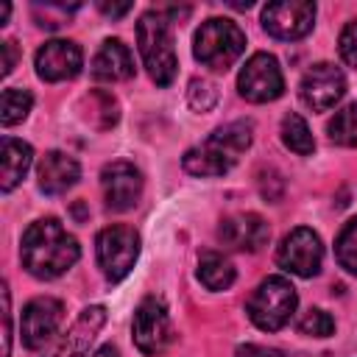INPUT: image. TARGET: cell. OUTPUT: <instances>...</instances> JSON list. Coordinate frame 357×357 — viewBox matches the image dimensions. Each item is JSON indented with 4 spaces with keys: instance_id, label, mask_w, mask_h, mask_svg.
Instances as JSON below:
<instances>
[{
    "instance_id": "cell-1",
    "label": "cell",
    "mask_w": 357,
    "mask_h": 357,
    "mask_svg": "<svg viewBox=\"0 0 357 357\" xmlns=\"http://www.w3.org/2000/svg\"><path fill=\"white\" fill-rule=\"evenodd\" d=\"M78 240L56 218L33 220L22 234L20 259L22 268L36 279H56L67 273L78 262Z\"/></svg>"
},
{
    "instance_id": "cell-2",
    "label": "cell",
    "mask_w": 357,
    "mask_h": 357,
    "mask_svg": "<svg viewBox=\"0 0 357 357\" xmlns=\"http://www.w3.org/2000/svg\"><path fill=\"white\" fill-rule=\"evenodd\" d=\"M251 145V123L234 120L229 126H220L218 131L209 134L204 145H195L184 153L181 167L190 176L201 178H215L231 170V165L240 159V153Z\"/></svg>"
},
{
    "instance_id": "cell-3",
    "label": "cell",
    "mask_w": 357,
    "mask_h": 357,
    "mask_svg": "<svg viewBox=\"0 0 357 357\" xmlns=\"http://www.w3.org/2000/svg\"><path fill=\"white\" fill-rule=\"evenodd\" d=\"M137 45L139 56L145 61L148 75L153 78L156 86H167L176 78V47H173V33L170 22L165 20L162 11H145L137 22Z\"/></svg>"
},
{
    "instance_id": "cell-4",
    "label": "cell",
    "mask_w": 357,
    "mask_h": 357,
    "mask_svg": "<svg viewBox=\"0 0 357 357\" xmlns=\"http://www.w3.org/2000/svg\"><path fill=\"white\" fill-rule=\"evenodd\" d=\"M245 50V33L240 31L237 22L226 17H209L201 22L192 39V53L195 59L209 67V70H226L231 67Z\"/></svg>"
},
{
    "instance_id": "cell-5",
    "label": "cell",
    "mask_w": 357,
    "mask_h": 357,
    "mask_svg": "<svg viewBox=\"0 0 357 357\" xmlns=\"http://www.w3.org/2000/svg\"><path fill=\"white\" fill-rule=\"evenodd\" d=\"M296 304H298L296 287L284 276H268L251 293L245 312L254 321V326H259L262 332H276L293 318Z\"/></svg>"
},
{
    "instance_id": "cell-6",
    "label": "cell",
    "mask_w": 357,
    "mask_h": 357,
    "mask_svg": "<svg viewBox=\"0 0 357 357\" xmlns=\"http://www.w3.org/2000/svg\"><path fill=\"white\" fill-rule=\"evenodd\" d=\"M95 245H98V265L109 282L126 279L139 257V234L123 223L100 229Z\"/></svg>"
},
{
    "instance_id": "cell-7",
    "label": "cell",
    "mask_w": 357,
    "mask_h": 357,
    "mask_svg": "<svg viewBox=\"0 0 357 357\" xmlns=\"http://www.w3.org/2000/svg\"><path fill=\"white\" fill-rule=\"evenodd\" d=\"M131 335H134V346L148 357L162 354L173 343V324L159 298L151 296L139 301V307L134 310Z\"/></svg>"
},
{
    "instance_id": "cell-8",
    "label": "cell",
    "mask_w": 357,
    "mask_h": 357,
    "mask_svg": "<svg viewBox=\"0 0 357 357\" xmlns=\"http://www.w3.org/2000/svg\"><path fill=\"white\" fill-rule=\"evenodd\" d=\"M237 89L251 103L276 100L284 92V78H282L279 61L271 53H254L237 75Z\"/></svg>"
},
{
    "instance_id": "cell-9",
    "label": "cell",
    "mask_w": 357,
    "mask_h": 357,
    "mask_svg": "<svg viewBox=\"0 0 357 357\" xmlns=\"http://www.w3.org/2000/svg\"><path fill=\"white\" fill-rule=\"evenodd\" d=\"M276 262L287 273H296V276H304V279L315 276L321 271V262H324L321 237L307 226L293 229L290 234H284V240L276 251Z\"/></svg>"
},
{
    "instance_id": "cell-10",
    "label": "cell",
    "mask_w": 357,
    "mask_h": 357,
    "mask_svg": "<svg viewBox=\"0 0 357 357\" xmlns=\"http://www.w3.org/2000/svg\"><path fill=\"white\" fill-rule=\"evenodd\" d=\"M315 22V3L310 0H279L262 8V28L284 42L301 39L312 31Z\"/></svg>"
},
{
    "instance_id": "cell-11",
    "label": "cell",
    "mask_w": 357,
    "mask_h": 357,
    "mask_svg": "<svg viewBox=\"0 0 357 357\" xmlns=\"http://www.w3.org/2000/svg\"><path fill=\"white\" fill-rule=\"evenodd\" d=\"M343 92H346V75L340 73V67L329 61L312 64L298 84V98L312 112H329L343 98Z\"/></svg>"
},
{
    "instance_id": "cell-12",
    "label": "cell",
    "mask_w": 357,
    "mask_h": 357,
    "mask_svg": "<svg viewBox=\"0 0 357 357\" xmlns=\"http://www.w3.org/2000/svg\"><path fill=\"white\" fill-rule=\"evenodd\" d=\"M61 318H64V307L59 298H50V296H39L33 301L25 304L22 310V321H20V335H22V343L28 349H45L53 335L59 332L61 326Z\"/></svg>"
},
{
    "instance_id": "cell-13",
    "label": "cell",
    "mask_w": 357,
    "mask_h": 357,
    "mask_svg": "<svg viewBox=\"0 0 357 357\" xmlns=\"http://www.w3.org/2000/svg\"><path fill=\"white\" fill-rule=\"evenodd\" d=\"M100 187H103L106 206L114 212H126V209H134L142 195V173L131 162L117 159L100 170Z\"/></svg>"
},
{
    "instance_id": "cell-14",
    "label": "cell",
    "mask_w": 357,
    "mask_h": 357,
    "mask_svg": "<svg viewBox=\"0 0 357 357\" xmlns=\"http://www.w3.org/2000/svg\"><path fill=\"white\" fill-rule=\"evenodd\" d=\"M81 67H84V53L70 39H50L36 53V75L50 84L75 78Z\"/></svg>"
},
{
    "instance_id": "cell-15",
    "label": "cell",
    "mask_w": 357,
    "mask_h": 357,
    "mask_svg": "<svg viewBox=\"0 0 357 357\" xmlns=\"http://www.w3.org/2000/svg\"><path fill=\"white\" fill-rule=\"evenodd\" d=\"M218 237L231 251H248V254H254L262 245H268L271 229H268V223L259 215H254V212H237V215H229V218L220 220Z\"/></svg>"
},
{
    "instance_id": "cell-16",
    "label": "cell",
    "mask_w": 357,
    "mask_h": 357,
    "mask_svg": "<svg viewBox=\"0 0 357 357\" xmlns=\"http://www.w3.org/2000/svg\"><path fill=\"white\" fill-rule=\"evenodd\" d=\"M103 324H106V310L100 304L81 310V315L73 321V326L67 329V335L61 337V343L53 349L50 357H86Z\"/></svg>"
},
{
    "instance_id": "cell-17",
    "label": "cell",
    "mask_w": 357,
    "mask_h": 357,
    "mask_svg": "<svg viewBox=\"0 0 357 357\" xmlns=\"http://www.w3.org/2000/svg\"><path fill=\"white\" fill-rule=\"evenodd\" d=\"M81 176L78 162L64 153V151H47L36 167V178H39V190L45 195H61L67 192Z\"/></svg>"
},
{
    "instance_id": "cell-18",
    "label": "cell",
    "mask_w": 357,
    "mask_h": 357,
    "mask_svg": "<svg viewBox=\"0 0 357 357\" xmlns=\"http://www.w3.org/2000/svg\"><path fill=\"white\" fill-rule=\"evenodd\" d=\"M92 75L98 81H126L134 75V59L128 45H123L120 39H103L95 59H92Z\"/></svg>"
},
{
    "instance_id": "cell-19",
    "label": "cell",
    "mask_w": 357,
    "mask_h": 357,
    "mask_svg": "<svg viewBox=\"0 0 357 357\" xmlns=\"http://www.w3.org/2000/svg\"><path fill=\"white\" fill-rule=\"evenodd\" d=\"M33 162V148L22 139H14V137H3V145H0V190L3 192H11L28 173Z\"/></svg>"
},
{
    "instance_id": "cell-20",
    "label": "cell",
    "mask_w": 357,
    "mask_h": 357,
    "mask_svg": "<svg viewBox=\"0 0 357 357\" xmlns=\"http://www.w3.org/2000/svg\"><path fill=\"white\" fill-rule=\"evenodd\" d=\"M198 279L206 290H229L234 284V265L218 251H204L198 257Z\"/></svg>"
},
{
    "instance_id": "cell-21",
    "label": "cell",
    "mask_w": 357,
    "mask_h": 357,
    "mask_svg": "<svg viewBox=\"0 0 357 357\" xmlns=\"http://www.w3.org/2000/svg\"><path fill=\"white\" fill-rule=\"evenodd\" d=\"M282 142H284L293 153H298V156H310V153L315 151L312 131H310V126L304 123V117L296 114V112H290V114L282 120Z\"/></svg>"
},
{
    "instance_id": "cell-22",
    "label": "cell",
    "mask_w": 357,
    "mask_h": 357,
    "mask_svg": "<svg viewBox=\"0 0 357 357\" xmlns=\"http://www.w3.org/2000/svg\"><path fill=\"white\" fill-rule=\"evenodd\" d=\"M326 131H329V139L335 145L357 148V103H349L340 112H335V117L329 120Z\"/></svg>"
},
{
    "instance_id": "cell-23",
    "label": "cell",
    "mask_w": 357,
    "mask_h": 357,
    "mask_svg": "<svg viewBox=\"0 0 357 357\" xmlns=\"http://www.w3.org/2000/svg\"><path fill=\"white\" fill-rule=\"evenodd\" d=\"M31 106H33V95L28 89H3V98H0V120H3V126L22 123L28 117Z\"/></svg>"
},
{
    "instance_id": "cell-24",
    "label": "cell",
    "mask_w": 357,
    "mask_h": 357,
    "mask_svg": "<svg viewBox=\"0 0 357 357\" xmlns=\"http://www.w3.org/2000/svg\"><path fill=\"white\" fill-rule=\"evenodd\" d=\"M335 254H337L340 268H346L349 273L357 276V218H351L340 229V234L335 240Z\"/></svg>"
},
{
    "instance_id": "cell-25",
    "label": "cell",
    "mask_w": 357,
    "mask_h": 357,
    "mask_svg": "<svg viewBox=\"0 0 357 357\" xmlns=\"http://www.w3.org/2000/svg\"><path fill=\"white\" fill-rule=\"evenodd\" d=\"M89 117L95 120V126L98 128H112L114 123H117V117H120V112H117V100L109 95V92H92L89 98Z\"/></svg>"
},
{
    "instance_id": "cell-26",
    "label": "cell",
    "mask_w": 357,
    "mask_h": 357,
    "mask_svg": "<svg viewBox=\"0 0 357 357\" xmlns=\"http://www.w3.org/2000/svg\"><path fill=\"white\" fill-rule=\"evenodd\" d=\"M298 332L307 337H329L335 332V318L326 310L312 307L298 318Z\"/></svg>"
},
{
    "instance_id": "cell-27",
    "label": "cell",
    "mask_w": 357,
    "mask_h": 357,
    "mask_svg": "<svg viewBox=\"0 0 357 357\" xmlns=\"http://www.w3.org/2000/svg\"><path fill=\"white\" fill-rule=\"evenodd\" d=\"M337 50L349 67H357V20H349L343 25V31L337 36Z\"/></svg>"
},
{
    "instance_id": "cell-28",
    "label": "cell",
    "mask_w": 357,
    "mask_h": 357,
    "mask_svg": "<svg viewBox=\"0 0 357 357\" xmlns=\"http://www.w3.org/2000/svg\"><path fill=\"white\" fill-rule=\"evenodd\" d=\"M187 98H190V106H192V109L206 112V109H212V103H215L218 92H215V86H212L209 81H198V78H195V81L190 84Z\"/></svg>"
},
{
    "instance_id": "cell-29",
    "label": "cell",
    "mask_w": 357,
    "mask_h": 357,
    "mask_svg": "<svg viewBox=\"0 0 357 357\" xmlns=\"http://www.w3.org/2000/svg\"><path fill=\"white\" fill-rule=\"evenodd\" d=\"M234 357H282L276 349H268V346H257V343H245L234 351Z\"/></svg>"
},
{
    "instance_id": "cell-30",
    "label": "cell",
    "mask_w": 357,
    "mask_h": 357,
    "mask_svg": "<svg viewBox=\"0 0 357 357\" xmlns=\"http://www.w3.org/2000/svg\"><path fill=\"white\" fill-rule=\"evenodd\" d=\"M3 321H6V335H3V340H6V357L11 354V307H8V287H3Z\"/></svg>"
},
{
    "instance_id": "cell-31",
    "label": "cell",
    "mask_w": 357,
    "mask_h": 357,
    "mask_svg": "<svg viewBox=\"0 0 357 357\" xmlns=\"http://www.w3.org/2000/svg\"><path fill=\"white\" fill-rule=\"evenodd\" d=\"M14 64H17V45L11 42V39H6L3 42V75H8L11 70H14Z\"/></svg>"
},
{
    "instance_id": "cell-32",
    "label": "cell",
    "mask_w": 357,
    "mask_h": 357,
    "mask_svg": "<svg viewBox=\"0 0 357 357\" xmlns=\"http://www.w3.org/2000/svg\"><path fill=\"white\" fill-rule=\"evenodd\" d=\"M98 8H100L106 17H123V14L131 11V3H120V6H114V3H112V6H109V3H100Z\"/></svg>"
},
{
    "instance_id": "cell-33",
    "label": "cell",
    "mask_w": 357,
    "mask_h": 357,
    "mask_svg": "<svg viewBox=\"0 0 357 357\" xmlns=\"http://www.w3.org/2000/svg\"><path fill=\"white\" fill-rule=\"evenodd\" d=\"M92 357H120V354H117V349H114L112 343H106V346H100V349H98Z\"/></svg>"
},
{
    "instance_id": "cell-34",
    "label": "cell",
    "mask_w": 357,
    "mask_h": 357,
    "mask_svg": "<svg viewBox=\"0 0 357 357\" xmlns=\"http://www.w3.org/2000/svg\"><path fill=\"white\" fill-rule=\"evenodd\" d=\"M8 11H11L8 6H3V8H0V25H6V20H8Z\"/></svg>"
}]
</instances>
